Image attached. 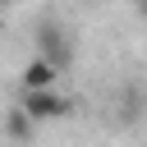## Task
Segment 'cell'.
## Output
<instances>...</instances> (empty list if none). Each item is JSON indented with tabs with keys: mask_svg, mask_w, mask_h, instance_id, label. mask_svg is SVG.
I'll return each mask as SVG.
<instances>
[{
	"mask_svg": "<svg viewBox=\"0 0 147 147\" xmlns=\"http://www.w3.org/2000/svg\"><path fill=\"white\" fill-rule=\"evenodd\" d=\"M32 46H37V60H46V64H55L60 74L69 69V60H74V37L55 23V18H46V23H37V32H32Z\"/></svg>",
	"mask_w": 147,
	"mask_h": 147,
	"instance_id": "6da1fadb",
	"label": "cell"
},
{
	"mask_svg": "<svg viewBox=\"0 0 147 147\" xmlns=\"http://www.w3.org/2000/svg\"><path fill=\"white\" fill-rule=\"evenodd\" d=\"M23 115L32 119V124H55V119H69L78 106H74V96H64L60 87H46V92H23Z\"/></svg>",
	"mask_w": 147,
	"mask_h": 147,
	"instance_id": "7a4b0ae2",
	"label": "cell"
},
{
	"mask_svg": "<svg viewBox=\"0 0 147 147\" xmlns=\"http://www.w3.org/2000/svg\"><path fill=\"white\" fill-rule=\"evenodd\" d=\"M60 83V69L55 64H46V60H28L23 64V92H46V87H55Z\"/></svg>",
	"mask_w": 147,
	"mask_h": 147,
	"instance_id": "3957f363",
	"label": "cell"
},
{
	"mask_svg": "<svg viewBox=\"0 0 147 147\" xmlns=\"http://www.w3.org/2000/svg\"><path fill=\"white\" fill-rule=\"evenodd\" d=\"M5 133H9V138H14V142H28V138H32V133H37V124H32V119H28V115H23V106H14V110H9V115H5Z\"/></svg>",
	"mask_w": 147,
	"mask_h": 147,
	"instance_id": "277c9868",
	"label": "cell"
},
{
	"mask_svg": "<svg viewBox=\"0 0 147 147\" xmlns=\"http://www.w3.org/2000/svg\"><path fill=\"white\" fill-rule=\"evenodd\" d=\"M138 14H142V18H147V0H138Z\"/></svg>",
	"mask_w": 147,
	"mask_h": 147,
	"instance_id": "5b68a950",
	"label": "cell"
}]
</instances>
